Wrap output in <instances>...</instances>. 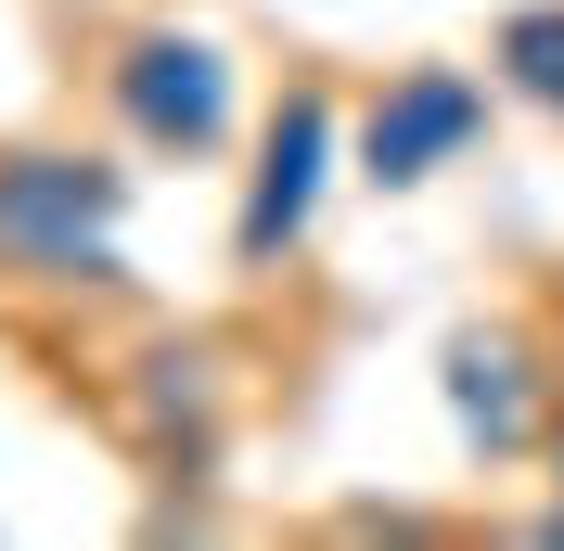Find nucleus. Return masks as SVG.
I'll return each mask as SVG.
<instances>
[{"label": "nucleus", "instance_id": "20e7f679", "mask_svg": "<svg viewBox=\"0 0 564 551\" xmlns=\"http://www.w3.org/2000/svg\"><path fill=\"white\" fill-rule=\"evenodd\" d=\"M334 168H347V104H334V77L295 65L257 104L245 129V206H231V270H295V244L321 231V193H334Z\"/></svg>", "mask_w": 564, "mask_h": 551}, {"label": "nucleus", "instance_id": "0eeeda50", "mask_svg": "<svg viewBox=\"0 0 564 551\" xmlns=\"http://www.w3.org/2000/svg\"><path fill=\"white\" fill-rule=\"evenodd\" d=\"M475 65H488V90H500L513 116L564 129V0H513V13L488 26V52H475Z\"/></svg>", "mask_w": 564, "mask_h": 551}, {"label": "nucleus", "instance_id": "f257e3e1", "mask_svg": "<svg viewBox=\"0 0 564 551\" xmlns=\"http://www.w3.org/2000/svg\"><path fill=\"white\" fill-rule=\"evenodd\" d=\"M129 168L77 129L0 141V309H129Z\"/></svg>", "mask_w": 564, "mask_h": 551}, {"label": "nucleus", "instance_id": "7ed1b4c3", "mask_svg": "<svg viewBox=\"0 0 564 551\" xmlns=\"http://www.w3.org/2000/svg\"><path fill=\"white\" fill-rule=\"evenodd\" d=\"M90 411H104V436L129 449L154 487H218V462H231V423H245V359L218 334H193V321H141L129 346L104 359V385H90Z\"/></svg>", "mask_w": 564, "mask_h": 551}, {"label": "nucleus", "instance_id": "423d86ee", "mask_svg": "<svg viewBox=\"0 0 564 551\" xmlns=\"http://www.w3.org/2000/svg\"><path fill=\"white\" fill-rule=\"evenodd\" d=\"M500 90L488 65H462V52H423V65H386L372 77V104L347 129V180L359 193H423V180H449L475 141H488Z\"/></svg>", "mask_w": 564, "mask_h": 551}, {"label": "nucleus", "instance_id": "6e6552de", "mask_svg": "<svg viewBox=\"0 0 564 551\" xmlns=\"http://www.w3.org/2000/svg\"><path fill=\"white\" fill-rule=\"evenodd\" d=\"M539 462H552V487H564V423H552V449H539Z\"/></svg>", "mask_w": 564, "mask_h": 551}, {"label": "nucleus", "instance_id": "f03ea898", "mask_svg": "<svg viewBox=\"0 0 564 551\" xmlns=\"http://www.w3.org/2000/svg\"><path fill=\"white\" fill-rule=\"evenodd\" d=\"M90 104H104L116 154H141V168H218V154H245V129H257L245 52L218 26H193L180 0H141L129 26L90 39Z\"/></svg>", "mask_w": 564, "mask_h": 551}, {"label": "nucleus", "instance_id": "39448f33", "mask_svg": "<svg viewBox=\"0 0 564 551\" xmlns=\"http://www.w3.org/2000/svg\"><path fill=\"white\" fill-rule=\"evenodd\" d=\"M436 398H449V436L475 462H539L564 423V334L552 309H488L436 346Z\"/></svg>", "mask_w": 564, "mask_h": 551}]
</instances>
